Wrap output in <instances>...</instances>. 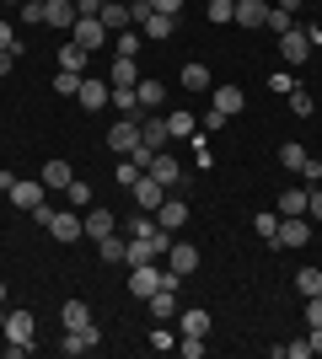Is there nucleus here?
I'll use <instances>...</instances> for the list:
<instances>
[{
	"label": "nucleus",
	"instance_id": "nucleus-1",
	"mask_svg": "<svg viewBox=\"0 0 322 359\" xmlns=\"http://www.w3.org/2000/svg\"><path fill=\"white\" fill-rule=\"evenodd\" d=\"M32 220L43 225L54 241H65V247H76V241L86 236V220H81L76 210H48V204H43V210H32Z\"/></svg>",
	"mask_w": 322,
	"mask_h": 359
},
{
	"label": "nucleus",
	"instance_id": "nucleus-2",
	"mask_svg": "<svg viewBox=\"0 0 322 359\" xmlns=\"http://www.w3.org/2000/svg\"><path fill=\"white\" fill-rule=\"evenodd\" d=\"M311 241V220L307 215H279V231H274V241L269 247H285V252H301Z\"/></svg>",
	"mask_w": 322,
	"mask_h": 359
},
{
	"label": "nucleus",
	"instance_id": "nucleus-3",
	"mask_svg": "<svg viewBox=\"0 0 322 359\" xmlns=\"http://www.w3.org/2000/svg\"><path fill=\"white\" fill-rule=\"evenodd\" d=\"M97 344H102V327H97V322H86V327H65V344H60V354L81 359V354H92Z\"/></svg>",
	"mask_w": 322,
	"mask_h": 359
},
{
	"label": "nucleus",
	"instance_id": "nucleus-4",
	"mask_svg": "<svg viewBox=\"0 0 322 359\" xmlns=\"http://www.w3.org/2000/svg\"><path fill=\"white\" fill-rule=\"evenodd\" d=\"M156 290H161V263H135V269H129V295L151 300Z\"/></svg>",
	"mask_w": 322,
	"mask_h": 359
},
{
	"label": "nucleus",
	"instance_id": "nucleus-5",
	"mask_svg": "<svg viewBox=\"0 0 322 359\" xmlns=\"http://www.w3.org/2000/svg\"><path fill=\"white\" fill-rule=\"evenodd\" d=\"M135 27H140V32H145V43H167L172 32H177V16H167V11H156V6H151V11L140 16Z\"/></svg>",
	"mask_w": 322,
	"mask_h": 359
},
{
	"label": "nucleus",
	"instance_id": "nucleus-6",
	"mask_svg": "<svg viewBox=\"0 0 322 359\" xmlns=\"http://www.w3.org/2000/svg\"><path fill=\"white\" fill-rule=\"evenodd\" d=\"M43 198H48L43 177H16L11 182V204L16 210H43Z\"/></svg>",
	"mask_w": 322,
	"mask_h": 359
},
{
	"label": "nucleus",
	"instance_id": "nucleus-7",
	"mask_svg": "<svg viewBox=\"0 0 322 359\" xmlns=\"http://www.w3.org/2000/svg\"><path fill=\"white\" fill-rule=\"evenodd\" d=\"M135 145H140V118H123L119 113V123L107 129V150H113V156H129Z\"/></svg>",
	"mask_w": 322,
	"mask_h": 359
},
{
	"label": "nucleus",
	"instance_id": "nucleus-8",
	"mask_svg": "<svg viewBox=\"0 0 322 359\" xmlns=\"http://www.w3.org/2000/svg\"><path fill=\"white\" fill-rule=\"evenodd\" d=\"M279 54H285V65H307L311 60V38L301 27H285L279 32Z\"/></svg>",
	"mask_w": 322,
	"mask_h": 359
},
{
	"label": "nucleus",
	"instance_id": "nucleus-9",
	"mask_svg": "<svg viewBox=\"0 0 322 359\" xmlns=\"http://www.w3.org/2000/svg\"><path fill=\"white\" fill-rule=\"evenodd\" d=\"M107 97H113V86L107 81H92V75H81V86H76V102L86 107V113H102Z\"/></svg>",
	"mask_w": 322,
	"mask_h": 359
},
{
	"label": "nucleus",
	"instance_id": "nucleus-10",
	"mask_svg": "<svg viewBox=\"0 0 322 359\" xmlns=\"http://www.w3.org/2000/svg\"><path fill=\"white\" fill-rule=\"evenodd\" d=\"M70 43H81L86 54H92L97 43H107V27L97 22V16H76V27H70Z\"/></svg>",
	"mask_w": 322,
	"mask_h": 359
},
{
	"label": "nucleus",
	"instance_id": "nucleus-11",
	"mask_svg": "<svg viewBox=\"0 0 322 359\" xmlns=\"http://www.w3.org/2000/svg\"><path fill=\"white\" fill-rule=\"evenodd\" d=\"M145 177H156L161 188H177V182H183V166L172 161L167 150H156V156H151V166H145Z\"/></svg>",
	"mask_w": 322,
	"mask_h": 359
},
{
	"label": "nucleus",
	"instance_id": "nucleus-12",
	"mask_svg": "<svg viewBox=\"0 0 322 359\" xmlns=\"http://www.w3.org/2000/svg\"><path fill=\"white\" fill-rule=\"evenodd\" d=\"M210 332V311L204 306H183L177 311V338H204Z\"/></svg>",
	"mask_w": 322,
	"mask_h": 359
},
{
	"label": "nucleus",
	"instance_id": "nucleus-13",
	"mask_svg": "<svg viewBox=\"0 0 322 359\" xmlns=\"http://www.w3.org/2000/svg\"><path fill=\"white\" fill-rule=\"evenodd\" d=\"M161 263H167V269H177V273H183V279H188V273L199 269V247H188V241H172Z\"/></svg>",
	"mask_w": 322,
	"mask_h": 359
},
{
	"label": "nucleus",
	"instance_id": "nucleus-14",
	"mask_svg": "<svg viewBox=\"0 0 322 359\" xmlns=\"http://www.w3.org/2000/svg\"><path fill=\"white\" fill-rule=\"evenodd\" d=\"M81 220H86V236H92V241H102V236H113V231H119V215H113V210H97V204L81 215Z\"/></svg>",
	"mask_w": 322,
	"mask_h": 359
},
{
	"label": "nucleus",
	"instance_id": "nucleus-15",
	"mask_svg": "<svg viewBox=\"0 0 322 359\" xmlns=\"http://www.w3.org/2000/svg\"><path fill=\"white\" fill-rule=\"evenodd\" d=\"M231 22H236V27H263V22H269V0H236V16H231Z\"/></svg>",
	"mask_w": 322,
	"mask_h": 359
},
{
	"label": "nucleus",
	"instance_id": "nucleus-16",
	"mask_svg": "<svg viewBox=\"0 0 322 359\" xmlns=\"http://www.w3.org/2000/svg\"><path fill=\"white\" fill-rule=\"evenodd\" d=\"M43 27L70 32V27H76V0H48V6H43Z\"/></svg>",
	"mask_w": 322,
	"mask_h": 359
},
{
	"label": "nucleus",
	"instance_id": "nucleus-17",
	"mask_svg": "<svg viewBox=\"0 0 322 359\" xmlns=\"http://www.w3.org/2000/svg\"><path fill=\"white\" fill-rule=\"evenodd\" d=\"M129 194H135V210H151V215H156V210H161V194H167V188H161L156 177H140Z\"/></svg>",
	"mask_w": 322,
	"mask_h": 359
},
{
	"label": "nucleus",
	"instance_id": "nucleus-18",
	"mask_svg": "<svg viewBox=\"0 0 322 359\" xmlns=\"http://www.w3.org/2000/svg\"><path fill=\"white\" fill-rule=\"evenodd\" d=\"M210 91H215V102H210V107H220L226 118H236V113L247 107V91H242V86H210Z\"/></svg>",
	"mask_w": 322,
	"mask_h": 359
},
{
	"label": "nucleus",
	"instance_id": "nucleus-19",
	"mask_svg": "<svg viewBox=\"0 0 322 359\" xmlns=\"http://www.w3.org/2000/svg\"><path fill=\"white\" fill-rule=\"evenodd\" d=\"M97 22H102L107 32H123V27H135V16H129V6H119V0H102V11H97Z\"/></svg>",
	"mask_w": 322,
	"mask_h": 359
},
{
	"label": "nucleus",
	"instance_id": "nucleus-20",
	"mask_svg": "<svg viewBox=\"0 0 322 359\" xmlns=\"http://www.w3.org/2000/svg\"><path fill=\"white\" fill-rule=\"evenodd\" d=\"M156 215H161V220H156L161 231H183V225H188V204H183V198H161V210H156Z\"/></svg>",
	"mask_w": 322,
	"mask_h": 359
},
{
	"label": "nucleus",
	"instance_id": "nucleus-21",
	"mask_svg": "<svg viewBox=\"0 0 322 359\" xmlns=\"http://www.w3.org/2000/svg\"><path fill=\"white\" fill-rule=\"evenodd\" d=\"M38 177H43V188H70V177H76V166L54 156V161H43V172H38Z\"/></svg>",
	"mask_w": 322,
	"mask_h": 359
},
{
	"label": "nucleus",
	"instance_id": "nucleus-22",
	"mask_svg": "<svg viewBox=\"0 0 322 359\" xmlns=\"http://www.w3.org/2000/svg\"><path fill=\"white\" fill-rule=\"evenodd\" d=\"M145 306H151V316H156V322H177V311H183V306H177V295H172V290H156V295L145 300Z\"/></svg>",
	"mask_w": 322,
	"mask_h": 359
},
{
	"label": "nucleus",
	"instance_id": "nucleus-23",
	"mask_svg": "<svg viewBox=\"0 0 322 359\" xmlns=\"http://www.w3.org/2000/svg\"><path fill=\"white\" fill-rule=\"evenodd\" d=\"M311 210V188H285L279 194V215H307Z\"/></svg>",
	"mask_w": 322,
	"mask_h": 359
},
{
	"label": "nucleus",
	"instance_id": "nucleus-24",
	"mask_svg": "<svg viewBox=\"0 0 322 359\" xmlns=\"http://www.w3.org/2000/svg\"><path fill=\"white\" fill-rule=\"evenodd\" d=\"M97 257H102V263H123V257H129V236H119V231L102 236L97 241Z\"/></svg>",
	"mask_w": 322,
	"mask_h": 359
},
{
	"label": "nucleus",
	"instance_id": "nucleus-25",
	"mask_svg": "<svg viewBox=\"0 0 322 359\" xmlns=\"http://www.w3.org/2000/svg\"><path fill=\"white\" fill-rule=\"evenodd\" d=\"M177 81H183L188 91H210V86H215V81H210V70H204L199 60H188L183 70H177Z\"/></svg>",
	"mask_w": 322,
	"mask_h": 359
},
{
	"label": "nucleus",
	"instance_id": "nucleus-26",
	"mask_svg": "<svg viewBox=\"0 0 322 359\" xmlns=\"http://www.w3.org/2000/svg\"><path fill=\"white\" fill-rule=\"evenodd\" d=\"M113 48H119L123 60H135L140 48H145V32H140V27H123V32H113Z\"/></svg>",
	"mask_w": 322,
	"mask_h": 359
},
{
	"label": "nucleus",
	"instance_id": "nucleus-27",
	"mask_svg": "<svg viewBox=\"0 0 322 359\" xmlns=\"http://www.w3.org/2000/svg\"><path fill=\"white\" fill-rule=\"evenodd\" d=\"M167 135H172V140H188V135H199V118L177 107V113H167Z\"/></svg>",
	"mask_w": 322,
	"mask_h": 359
},
{
	"label": "nucleus",
	"instance_id": "nucleus-28",
	"mask_svg": "<svg viewBox=\"0 0 322 359\" xmlns=\"http://www.w3.org/2000/svg\"><path fill=\"white\" fill-rule=\"evenodd\" d=\"M60 322H65V327H86V322H92V306H86V300H65Z\"/></svg>",
	"mask_w": 322,
	"mask_h": 359
},
{
	"label": "nucleus",
	"instance_id": "nucleus-29",
	"mask_svg": "<svg viewBox=\"0 0 322 359\" xmlns=\"http://www.w3.org/2000/svg\"><path fill=\"white\" fill-rule=\"evenodd\" d=\"M167 118H151V123H140V145H151V150H161L167 145Z\"/></svg>",
	"mask_w": 322,
	"mask_h": 359
},
{
	"label": "nucleus",
	"instance_id": "nucleus-30",
	"mask_svg": "<svg viewBox=\"0 0 322 359\" xmlns=\"http://www.w3.org/2000/svg\"><path fill=\"white\" fill-rule=\"evenodd\" d=\"M107 86H140V65L119 54V60H113V81H107Z\"/></svg>",
	"mask_w": 322,
	"mask_h": 359
},
{
	"label": "nucleus",
	"instance_id": "nucleus-31",
	"mask_svg": "<svg viewBox=\"0 0 322 359\" xmlns=\"http://www.w3.org/2000/svg\"><path fill=\"white\" fill-rule=\"evenodd\" d=\"M60 70L86 75V48H81V43H60Z\"/></svg>",
	"mask_w": 322,
	"mask_h": 359
},
{
	"label": "nucleus",
	"instance_id": "nucleus-32",
	"mask_svg": "<svg viewBox=\"0 0 322 359\" xmlns=\"http://www.w3.org/2000/svg\"><path fill=\"white\" fill-rule=\"evenodd\" d=\"M135 97H140V113H151V107H161V81H145V75H140Z\"/></svg>",
	"mask_w": 322,
	"mask_h": 359
},
{
	"label": "nucleus",
	"instance_id": "nucleus-33",
	"mask_svg": "<svg viewBox=\"0 0 322 359\" xmlns=\"http://www.w3.org/2000/svg\"><path fill=\"white\" fill-rule=\"evenodd\" d=\"M107 102L119 107L123 118H135V113H140V97H135V86H113V97H107Z\"/></svg>",
	"mask_w": 322,
	"mask_h": 359
},
{
	"label": "nucleus",
	"instance_id": "nucleus-34",
	"mask_svg": "<svg viewBox=\"0 0 322 359\" xmlns=\"http://www.w3.org/2000/svg\"><path fill=\"white\" fill-rule=\"evenodd\" d=\"M290 113H295V118H311V113H317V97H311L307 86H295L290 91Z\"/></svg>",
	"mask_w": 322,
	"mask_h": 359
},
{
	"label": "nucleus",
	"instance_id": "nucleus-35",
	"mask_svg": "<svg viewBox=\"0 0 322 359\" xmlns=\"http://www.w3.org/2000/svg\"><path fill=\"white\" fill-rule=\"evenodd\" d=\"M145 344H151L156 354H167V348H177V332H172L167 322H156V327H151V338H145Z\"/></svg>",
	"mask_w": 322,
	"mask_h": 359
},
{
	"label": "nucleus",
	"instance_id": "nucleus-36",
	"mask_svg": "<svg viewBox=\"0 0 322 359\" xmlns=\"http://www.w3.org/2000/svg\"><path fill=\"white\" fill-rule=\"evenodd\" d=\"M295 295H322V269H301L295 273Z\"/></svg>",
	"mask_w": 322,
	"mask_h": 359
},
{
	"label": "nucleus",
	"instance_id": "nucleus-37",
	"mask_svg": "<svg viewBox=\"0 0 322 359\" xmlns=\"http://www.w3.org/2000/svg\"><path fill=\"white\" fill-rule=\"evenodd\" d=\"M70 210H92V182H81V177H70Z\"/></svg>",
	"mask_w": 322,
	"mask_h": 359
},
{
	"label": "nucleus",
	"instance_id": "nucleus-38",
	"mask_svg": "<svg viewBox=\"0 0 322 359\" xmlns=\"http://www.w3.org/2000/svg\"><path fill=\"white\" fill-rule=\"evenodd\" d=\"M113 177H119V188H135V182L145 177V166H135L129 156H119V172H113Z\"/></svg>",
	"mask_w": 322,
	"mask_h": 359
},
{
	"label": "nucleus",
	"instance_id": "nucleus-39",
	"mask_svg": "<svg viewBox=\"0 0 322 359\" xmlns=\"http://www.w3.org/2000/svg\"><path fill=\"white\" fill-rule=\"evenodd\" d=\"M279 161H285V172H301V166H307V150L290 140V145H279Z\"/></svg>",
	"mask_w": 322,
	"mask_h": 359
},
{
	"label": "nucleus",
	"instance_id": "nucleus-40",
	"mask_svg": "<svg viewBox=\"0 0 322 359\" xmlns=\"http://www.w3.org/2000/svg\"><path fill=\"white\" fill-rule=\"evenodd\" d=\"M43 6H48V0H22V6H16V16H22L27 27H38V22H43Z\"/></svg>",
	"mask_w": 322,
	"mask_h": 359
},
{
	"label": "nucleus",
	"instance_id": "nucleus-41",
	"mask_svg": "<svg viewBox=\"0 0 322 359\" xmlns=\"http://www.w3.org/2000/svg\"><path fill=\"white\" fill-rule=\"evenodd\" d=\"M129 236H151L156 231V220H151V210H140V215H129V225H123Z\"/></svg>",
	"mask_w": 322,
	"mask_h": 359
},
{
	"label": "nucleus",
	"instance_id": "nucleus-42",
	"mask_svg": "<svg viewBox=\"0 0 322 359\" xmlns=\"http://www.w3.org/2000/svg\"><path fill=\"white\" fill-rule=\"evenodd\" d=\"M204 16H210V22H231V16H236V0H210Z\"/></svg>",
	"mask_w": 322,
	"mask_h": 359
},
{
	"label": "nucleus",
	"instance_id": "nucleus-43",
	"mask_svg": "<svg viewBox=\"0 0 322 359\" xmlns=\"http://www.w3.org/2000/svg\"><path fill=\"white\" fill-rule=\"evenodd\" d=\"M253 231H258L263 241H274V231H279V210H274V215H253Z\"/></svg>",
	"mask_w": 322,
	"mask_h": 359
},
{
	"label": "nucleus",
	"instance_id": "nucleus-44",
	"mask_svg": "<svg viewBox=\"0 0 322 359\" xmlns=\"http://www.w3.org/2000/svg\"><path fill=\"white\" fill-rule=\"evenodd\" d=\"M311 354V344L301 338V344H274V359H307Z\"/></svg>",
	"mask_w": 322,
	"mask_h": 359
},
{
	"label": "nucleus",
	"instance_id": "nucleus-45",
	"mask_svg": "<svg viewBox=\"0 0 322 359\" xmlns=\"http://www.w3.org/2000/svg\"><path fill=\"white\" fill-rule=\"evenodd\" d=\"M295 86H301V81H295L290 70H279V75H269V91H279V97H290Z\"/></svg>",
	"mask_w": 322,
	"mask_h": 359
},
{
	"label": "nucleus",
	"instance_id": "nucleus-46",
	"mask_svg": "<svg viewBox=\"0 0 322 359\" xmlns=\"http://www.w3.org/2000/svg\"><path fill=\"white\" fill-rule=\"evenodd\" d=\"M76 86H81L76 70H60V75H54V91H60V97H76Z\"/></svg>",
	"mask_w": 322,
	"mask_h": 359
},
{
	"label": "nucleus",
	"instance_id": "nucleus-47",
	"mask_svg": "<svg viewBox=\"0 0 322 359\" xmlns=\"http://www.w3.org/2000/svg\"><path fill=\"white\" fill-rule=\"evenodd\" d=\"M177 354H188V359H204V338H177Z\"/></svg>",
	"mask_w": 322,
	"mask_h": 359
},
{
	"label": "nucleus",
	"instance_id": "nucleus-48",
	"mask_svg": "<svg viewBox=\"0 0 322 359\" xmlns=\"http://www.w3.org/2000/svg\"><path fill=\"white\" fill-rule=\"evenodd\" d=\"M307 327H322V295H307Z\"/></svg>",
	"mask_w": 322,
	"mask_h": 359
},
{
	"label": "nucleus",
	"instance_id": "nucleus-49",
	"mask_svg": "<svg viewBox=\"0 0 322 359\" xmlns=\"http://www.w3.org/2000/svg\"><path fill=\"white\" fill-rule=\"evenodd\" d=\"M0 48H11V54H22V43H16V27H11V22H0Z\"/></svg>",
	"mask_w": 322,
	"mask_h": 359
},
{
	"label": "nucleus",
	"instance_id": "nucleus-50",
	"mask_svg": "<svg viewBox=\"0 0 322 359\" xmlns=\"http://www.w3.org/2000/svg\"><path fill=\"white\" fill-rule=\"evenodd\" d=\"M307 220H322V182H311V210H307Z\"/></svg>",
	"mask_w": 322,
	"mask_h": 359
},
{
	"label": "nucleus",
	"instance_id": "nucleus-51",
	"mask_svg": "<svg viewBox=\"0 0 322 359\" xmlns=\"http://www.w3.org/2000/svg\"><path fill=\"white\" fill-rule=\"evenodd\" d=\"M301 177H307V188H311V182H322V161H311V156H307V166H301Z\"/></svg>",
	"mask_w": 322,
	"mask_h": 359
},
{
	"label": "nucleus",
	"instance_id": "nucleus-52",
	"mask_svg": "<svg viewBox=\"0 0 322 359\" xmlns=\"http://www.w3.org/2000/svg\"><path fill=\"white\" fill-rule=\"evenodd\" d=\"M102 11V0H76V16H97Z\"/></svg>",
	"mask_w": 322,
	"mask_h": 359
},
{
	"label": "nucleus",
	"instance_id": "nucleus-53",
	"mask_svg": "<svg viewBox=\"0 0 322 359\" xmlns=\"http://www.w3.org/2000/svg\"><path fill=\"white\" fill-rule=\"evenodd\" d=\"M151 6H156V11H167V16H177V11H183V0H151Z\"/></svg>",
	"mask_w": 322,
	"mask_h": 359
},
{
	"label": "nucleus",
	"instance_id": "nucleus-54",
	"mask_svg": "<svg viewBox=\"0 0 322 359\" xmlns=\"http://www.w3.org/2000/svg\"><path fill=\"white\" fill-rule=\"evenodd\" d=\"M11 65H16V54H11V48H0V75H11Z\"/></svg>",
	"mask_w": 322,
	"mask_h": 359
},
{
	"label": "nucleus",
	"instance_id": "nucleus-55",
	"mask_svg": "<svg viewBox=\"0 0 322 359\" xmlns=\"http://www.w3.org/2000/svg\"><path fill=\"white\" fill-rule=\"evenodd\" d=\"M307 344H311V354H322V327H311V332H307Z\"/></svg>",
	"mask_w": 322,
	"mask_h": 359
},
{
	"label": "nucleus",
	"instance_id": "nucleus-56",
	"mask_svg": "<svg viewBox=\"0 0 322 359\" xmlns=\"http://www.w3.org/2000/svg\"><path fill=\"white\" fill-rule=\"evenodd\" d=\"M0 306H6V285H0Z\"/></svg>",
	"mask_w": 322,
	"mask_h": 359
},
{
	"label": "nucleus",
	"instance_id": "nucleus-57",
	"mask_svg": "<svg viewBox=\"0 0 322 359\" xmlns=\"http://www.w3.org/2000/svg\"><path fill=\"white\" fill-rule=\"evenodd\" d=\"M6 6H22V0H6Z\"/></svg>",
	"mask_w": 322,
	"mask_h": 359
},
{
	"label": "nucleus",
	"instance_id": "nucleus-58",
	"mask_svg": "<svg viewBox=\"0 0 322 359\" xmlns=\"http://www.w3.org/2000/svg\"><path fill=\"white\" fill-rule=\"evenodd\" d=\"M301 6H307V0H301Z\"/></svg>",
	"mask_w": 322,
	"mask_h": 359
}]
</instances>
